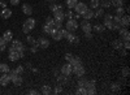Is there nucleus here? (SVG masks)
Instances as JSON below:
<instances>
[{
	"mask_svg": "<svg viewBox=\"0 0 130 95\" xmlns=\"http://www.w3.org/2000/svg\"><path fill=\"white\" fill-rule=\"evenodd\" d=\"M34 27H35V20L30 17V18H27V20L25 21V24H24V26H22V31H24L25 34H29Z\"/></svg>",
	"mask_w": 130,
	"mask_h": 95,
	"instance_id": "1",
	"label": "nucleus"
},
{
	"mask_svg": "<svg viewBox=\"0 0 130 95\" xmlns=\"http://www.w3.org/2000/svg\"><path fill=\"white\" fill-rule=\"evenodd\" d=\"M78 26H79L78 22L74 18H70V20L67 21V30L68 31H75V30L78 29Z\"/></svg>",
	"mask_w": 130,
	"mask_h": 95,
	"instance_id": "2",
	"label": "nucleus"
},
{
	"mask_svg": "<svg viewBox=\"0 0 130 95\" xmlns=\"http://www.w3.org/2000/svg\"><path fill=\"white\" fill-rule=\"evenodd\" d=\"M72 73H74L77 77H83L85 73H86V70H85L83 65L79 64V65H77V67H73V68H72Z\"/></svg>",
	"mask_w": 130,
	"mask_h": 95,
	"instance_id": "3",
	"label": "nucleus"
},
{
	"mask_svg": "<svg viewBox=\"0 0 130 95\" xmlns=\"http://www.w3.org/2000/svg\"><path fill=\"white\" fill-rule=\"evenodd\" d=\"M21 57H24V51H12V52H9V60L10 61H17Z\"/></svg>",
	"mask_w": 130,
	"mask_h": 95,
	"instance_id": "4",
	"label": "nucleus"
},
{
	"mask_svg": "<svg viewBox=\"0 0 130 95\" xmlns=\"http://www.w3.org/2000/svg\"><path fill=\"white\" fill-rule=\"evenodd\" d=\"M74 9H75V12H77L78 14H83L86 10H87V5H86L85 3H77L75 4V7H74Z\"/></svg>",
	"mask_w": 130,
	"mask_h": 95,
	"instance_id": "5",
	"label": "nucleus"
},
{
	"mask_svg": "<svg viewBox=\"0 0 130 95\" xmlns=\"http://www.w3.org/2000/svg\"><path fill=\"white\" fill-rule=\"evenodd\" d=\"M86 90H87V94L94 95L96 92V87H95V81H87L86 83Z\"/></svg>",
	"mask_w": 130,
	"mask_h": 95,
	"instance_id": "6",
	"label": "nucleus"
},
{
	"mask_svg": "<svg viewBox=\"0 0 130 95\" xmlns=\"http://www.w3.org/2000/svg\"><path fill=\"white\" fill-rule=\"evenodd\" d=\"M53 20L61 21V22L65 20V13L62 12V9H59V10H55V12H53Z\"/></svg>",
	"mask_w": 130,
	"mask_h": 95,
	"instance_id": "7",
	"label": "nucleus"
},
{
	"mask_svg": "<svg viewBox=\"0 0 130 95\" xmlns=\"http://www.w3.org/2000/svg\"><path fill=\"white\" fill-rule=\"evenodd\" d=\"M112 22H113V30H120L121 27H124L122 24H121V17L115 16V17L112 18Z\"/></svg>",
	"mask_w": 130,
	"mask_h": 95,
	"instance_id": "8",
	"label": "nucleus"
},
{
	"mask_svg": "<svg viewBox=\"0 0 130 95\" xmlns=\"http://www.w3.org/2000/svg\"><path fill=\"white\" fill-rule=\"evenodd\" d=\"M118 31H120L121 39H124V40H129V39H130V33H129V30H127L126 27H121Z\"/></svg>",
	"mask_w": 130,
	"mask_h": 95,
	"instance_id": "9",
	"label": "nucleus"
},
{
	"mask_svg": "<svg viewBox=\"0 0 130 95\" xmlns=\"http://www.w3.org/2000/svg\"><path fill=\"white\" fill-rule=\"evenodd\" d=\"M61 73L64 76H67V77L72 74V65L69 64V62H68V64H65L64 67H61Z\"/></svg>",
	"mask_w": 130,
	"mask_h": 95,
	"instance_id": "10",
	"label": "nucleus"
},
{
	"mask_svg": "<svg viewBox=\"0 0 130 95\" xmlns=\"http://www.w3.org/2000/svg\"><path fill=\"white\" fill-rule=\"evenodd\" d=\"M81 26H82V30L85 31V33H91L92 26L89 24V21H87V20H83L82 22H81Z\"/></svg>",
	"mask_w": 130,
	"mask_h": 95,
	"instance_id": "11",
	"label": "nucleus"
},
{
	"mask_svg": "<svg viewBox=\"0 0 130 95\" xmlns=\"http://www.w3.org/2000/svg\"><path fill=\"white\" fill-rule=\"evenodd\" d=\"M12 47L16 51H25V47H24V44H22V42H21V40H13L12 42Z\"/></svg>",
	"mask_w": 130,
	"mask_h": 95,
	"instance_id": "12",
	"label": "nucleus"
},
{
	"mask_svg": "<svg viewBox=\"0 0 130 95\" xmlns=\"http://www.w3.org/2000/svg\"><path fill=\"white\" fill-rule=\"evenodd\" d=\"M38 44H39V47H42V48H47V47H50V40L47 39V38H39L38 39Z\"/></svg>",
	"mask_w": 130,
	"mask_h": 95,
	"instance_id": "13",
	"label": "nucleus"
},
{
	"mask_svg": "<svg viewBox=\"0 0 130 95\" xmlns=\"http://www.w3.org/2000/svg\"><path fill=\"white\" fill-rule=\"evenodd\" d=\"M10 82V78L8 77L7 73H3V76L0 77V85L2 86H8V83Z\"/></svg>",
	"mask_w": 130,
	"mask_h": 95,
	"instance_id": "14",
	"label": "nucleus"
},
{
	"mask_svg": "<svg viewBox=\"0 0 130 95\" xmlns=\"http://www.w3.org/2000/svg\"><path fill=\"white\" fill-rule=\"evenodd\" d=\"M12 37H13V33L10 30H5L4 31V34H3L4 42H7V43H8V42H10V40H12Z\"/></svg>",
	"mask_w": 130,
	"mask_h": 95,
	"instance_id": "15",
	"label": "nucleus"
},
{
	"mask_svg": "<svg viewBox=\"0 0 130 95\" xmlns=\"http://www.w3.org/2000/svg\"><path fill=\"white\" fill-rule=\"evenodd\" d=\"M69 64L72 65V68H73V67H77V65L82 64V60H81V57H77V56H73V57H72V60L69 61Z\"/></svg>",
	"mask_w": 130,
	"mask_h": 95,
	"instance_id": "16",
	"label": "nucleus"
},
{
	"mask_svg": "<svg viewBox=\"0 0 130 95\" xmlns=\"http://www.w3.org/2000/svg\"><path fill=\"white\" fill-rule=\"evenodd\" d=\"M22 12H24L26 16H31V13H32V8H31V5H29V4H24V5H22Z\"/></svg>",
	"mask_w": 130,
	"mask_h": 95,
	"instance_id": "17",
	"label": "nucleus"
},
{
	"mask_svg": "<svg viewBox=\"0 0 130 95\" xmlns=\"http://www.w3.org/2000/svg\"><path fill=\"white\" fill-rule=\"evenodd\" d=\"M112 47H113L115 50L122 48V39H116V40H113V42H112Z\"/></svg>",
	"mask_w": 130,
	"mask_h": 95,
	"instance_id": "18",
	"label": "nucleus"
},
{
	"mask_svg": "<svg viewBox=\"0 0 130 95\" xmlns=\"http://www.w3.org/2000/svg\"><path fill=\"white\" fill-rule=\"evenodd\" d=\"M121 24H122V26H124V27H127V26L130 25V17L124 14V16L121 17Z\"/></svg>",
	"mask_w": 130,
	"mask_h": 95,
	"instance_id": "19",
	"label": "nucleus"
},
{
	"mask_svg": "<svg viewBox=\"0 0 130 95\" xmlns=\"http://www.w3.org/2000/svg\"><path fill=\"white\" fill-rule=\"evenodd\" d=\"M82 17H83L85 20H90V18H92V17H94V12H92L91 9H89V8H87V10H86V12L82 14Z\"/></svg>",
	"mask_w": 130,
	"mask_h": 95,
	"instance_id": "20",
	"label": "nucleus"
},
{
	"mask_svg": "<svg viewBox=\"0 0 130 95\" xmlns=\"http://www.w3.org/2000/svg\"><path fill=\"white\" fill-rule=\"evenodd\" d=\"M12 82L14 83L16 86H21V85H22V77H21L20 74H17V76L12 80Z\"/></svg>",
	"mask_w": 130,
	"mask_h": 95,
	"instance_id": "21",
	"label": "nucleus"
},
{
	"mask_svg": "<svg viewBox=\"0 0 130 95\" xmlns=\"http://www.w3.org/2000/svg\"><path fill=\"white\" fill-rule=\"evenodd\" d=\"M10 16H12V10H10V9H7V8H4V10L2 12V17L7 20V18H9Z\"/></svg>",
	"mask_w": 130,
	"mask_h": 95,
	"instance_id": "22",
	"label": "nucleus"
},
{
	"mask_svg": "<svg viewBox=\"0 0 130 95\" xmlns=\"http://www.w3.org/2000/svg\"><path fill=\"white\" fill-rule=\"evenodd\" d=\"M125 14V9H124V7H118L117 9H116V16L117 17H122Z\"/></svg>",
	"mask_w": 130,
	"mask_h": 95,
	"instance_id": "23",
	"label": "nucleus"
},
{
	"mask_svg": "<svg viewBox=\"0 0 130 95\" xmlns=\"http://www.w3.org/2000/svg\"><path fill=\"white\" fill-rule=\"evenodd\" d=\"M122 4H124V0H111V5H115L116 8L122 7Z\"/></svg>",
	"mask_w": 130,
	"mask_h": 95,
	"instance_id": "24",
	"label": "nucleus"
},
{
	"mask_svg": "<svg viewBox=\"0 0 130 95\" xmlns=\"http://www.w3.org/2000/svg\"><path fill=\"white\" fill-rule=\"evenodd\" d=\"M59 9H62V5L61 4H51L50 5V10H52V12H55V10H59Z\"/></svg>",
	"mask_w": 130,
	"mask_h": 95,
	"instance_id": "25",
	"label": "nucleus"
},
{
	"mask_svg": "<svg viewBox=\"0 0 130 95\" xmlns=\"http://www.w3.org/2000/svg\"><path fill=\"white\" fill-rule=\"evenodd\" d=\"M77 3H78V0H67V5H68V8H69V9L74 8Z\"/></svg>",
	"mask_w": 130,
	"mask_h": 95,
	"instance_id": "26",
	"label": "nucleus"
},
{
	"mask_svg": "<svg viewBox=\"0 0 130 95\" xmlns=\"http://www.w3.org/2000/svg\"><path fill=\"white\" fill-rule=\"evenodd\" d=\"M42 92L44 94V95H48V94H51L52 92V89L50 87V86H47V85H44L42 87Z\"/></svg>",
	"mask_w": 130,
	"mask_h": 95,
	"instance_id": "27",
	"label": "nucleus"
},
{
	"mask_svg": "<svg viewBox=\"0 0 130 95\" xmlns=\"http://www.w3.org/2000/svg\"><path fill=\"white\" fill-rule=\"evenodd\" d=\"M90 5H91V8H94V9L99 8V5H100V0H91V2H90Z\"/></svg>",
	"mask_w": 130,
	"mask_h": 95,
	"instance_id": "28",
	"label": "nucleus"
},
{
	"mask_svg": "<svg viewBox=\"0 0 130 95\" xmlns=\"http://www.w3.org/2000/svg\"><path fill=\"white\" fill-rule=\"evenodd\" d=\"M67 39H68V42H69V43H73V42H74V39H75V35L73 34V31H69V33H68V35H67Z\"/></svg>",
	"mask_w": 130,
	"mask_h": 95,
	"instance_id": "29",
	"label": "nucleus"
},
{
	"mask_svg": "<svg viewBox=\"0 0 130 95\" xmlns=\"http://www.w3.org/2000/svg\"><path fill=\"white\" fill-rule=\"evenodd\" d=\"M94 29L98 31V33H102V31L105 30V26H104V25H100V24H96V25L94 26Z\"/></svg>",
	"mask_w": 130,
	"mask_h": 95,
	"instance_id": "30",
	"label": "nucleus"
},
{
	"mask_svg": "<svg viewBox=\"0 0 130 95\" xmlns=\"http://www.w3.org/2000/svg\"><path fill=\"white\" fill-rule=\"evenodd\" d=\"M103 25L105 26V29L113 30V22H112V20H111V21H104V24H103Z\"/></svg>",
	"mask_w": 130,
	"mask_h": 95,
	"instance_id": "31",
	"label": "nucleus"
},
{
	"mask_svg": "<svg viewBox=\"0 0 130 95\" xmlns=\"http://www.w3.org/2000/svg\"><path fill=\"white\" fill-rule=\"evenodd\" d=\"M8 70H9V67H8V64H0V72L2 73H8Z\"/></svg>",
	"mask_w": 130,
	"mask_h": 95,
	"instance_id": "32",
	"label": "nucleus"
},
{
	"mask_svg": "<svg viewBox=\"0 0 130 95\" xmlns=\"http://www.w3.org/2000/svg\"><path fill=\"white\" fill-rule=\"evenodd\" d=\"M103 16H104V9H103V8L98 9L96 13H94V17H98V18H99V17H103Z\"/></svg>",
	"mask_w": 130,
	"mask_h": 95,
	"instance_id": "33",
	"label": "nucleus"
},
{
	"mask_svg": "<svg viewBox=\"0 0 130 95\" xmlns=\"http://www.w3.org/2000/svg\"><path fill=\"white\" fill-rule=\"evenodd\" d=\"M7 74H8V77L10 78V81H12V80H13V78H14V77L17 76V73H16V70H10V69H9Z\"/></svg>",
	"mask_w": 130,
	"mask_h": 95,
	"instance_id": "34",
	"label": "nucleus"
},
{
	"mask_svg": "<svg viewBox=\"0 0 130 95\" xmlns=\"http://www.w3.org/2000/svg\"><path fill=\"white\" fill-rule=\"evenodd\" d=\"M51 30H52V27H51L50 25H47V24H44V25H43V31H44L46 34H48V35H50Z\"/></svg>",
	"mask_w": 130,
	"mask_h": 95,
	"instance_id": "35",
	"label": "nucleus"
},
{
	"mask_svg": "<svg viewBox=\"0 0 130 95\" xmlns=\"http://www.w3.org/2000/svg\"><path fill=\"white\" fill-rule=\"evenodd\" d=\"M59 31H60V35L62 37V38H67V35H68V33H69V31L67 30V29H59Z\"/></svg>",
	"mask_w": 130,
	"mask_h": 95,
	"instance_id": "36",
	"label": "nucleus"
},
{
	"mask_svg": "<svg viewBox=\"0 0 130 95\" xmlns=\"http://www.w3.org/2000/svg\"><path fill=\"white\" fill-rule=\"evenodd\" d=\"M86 83H87V81L81 77V80L78 81V87H86Z\"/></svg>",
	"mask_w": 130,
	"mask_h": 95,
	"instance_id": "37",
	"label": "nucleus"
},
{
	"mask_svg": "<svg viewBox=\"0 0 130 95\" xmlns=\"http://www.w3.org/2000/svg\"><path fill=\"white\" fill-rule=\"evenodd\" d=\"M53 27L61 29V27H62V22H61V21H56V20H55V22H53Z\"/></svg>",
	"mask_w": 130,
	"mask_h": 95,
	"instance_id": "38",
	"label": "nucleus"
},
{
	"mask_svg": "<svg viewBox=\"0 0 130 95\" xmlns=\"http://www.w3.org/2000/svg\"><path fill=\"white\" fill-rule=\"evenodd\" d=\"M53 22H55V20L51 18V17H48V18L46 20V24H47V25H50L51 27H53Z\"/></svg>",
	"mask_w": 130,
	"mask_h": 95,
	"instance_id": "39",
	"label": "nucleus"
},
{
	"mask_svg": "<svg viewBox=\"0 0 130 95\" xmlns=\"http://www.w3.org/2000/svg\"><path fill=\"white\" fill-rule=\"evenodd\" d=\"M77 94H83V95H86V94H87V90H86V87H78Z\"/></svg>",
	"mask_w": 130,
	"mask_h": 95,
	"instance_id": "40",
	"label": "nucleus"
},
{
	"mask_svg": "<svg viewBox=\"0 0 130 95\" xmlns=\"http://www.w3.org/2000/svg\"><path fill=\"white\" fill-rule=\"evenodd\" d=\"M73 12H72V9H69L67 13H65V18H68V20H70V18H73Z\"/></svg>",
	"mask_w": 130,
	"mask_h": 95,
	"instance_id": "41",
	"label": "nucleus"
},
{
	"mask_svg": "<svg viewBox=\"0 0 130 95\" xmlns=\"http://www.w3.org/2000/svg\"><path fill=\"white\" fill-rule=\"evenodd\" d=\"M14 70H16V73H17V74H21V73L24 72V67H22V65H18V67H17Z\"/></svg>",
	"mask_w": 130,
	"mask_h": 95,
	"instance_id": "42",
	"label": "nucleus"
},
{
	"mask_svg": "<svg viewBox=\"0 0 130 95\" xmlns=\"http://www.w3.org/2000/svg\"><path fill=\"white\" fill-rule=\"evenodd\" d=\"M122 47L125 50H129L130 48V43H129V40H125V43H122Z\"/></svg>",
	"mask_w": 130,
	"mask_h": 95,
	"instance_id": "43",
	"label": "nucleus"
},
{
	"mask_svg": "<svg viewBox=\"0 0 130 95\" xmlns=\"http://www.w3.org/2000/svg\"><path fill=\"white\" fill-rule=\"evenodd\" d=\"M122 76H124V77H127V76H129V69H127V68H124V69H122Z\"/></svg>",
	"mask_w": 130,
	"mask_h": 95,
	"instance_id": "44",
	"label": "nucleus"
},
{
	"mask_svg": "<svg viewBox=\"0 0 130 95\" xmlns=\"http://www.w3.org/2000/svg\"><path fill=\"white\" fill-rule=\"evenodd\" d=\"M61 90H62V89H61V86H56V87H55V90H53V92H55V94H59V92H61Z\"/></svg>",
	"mask_w": 130,
	"mask_h": 95,
	"instance_id": "45",
	"label": "nucleus"
},
{
	"mask_svg": "<svg viewBox=\"0 0 130 95\" xmlns=\"http://www.w3.org/2000/svg\"><path fill=\"white\" fill-rule=\"evenodd\" d=\"M20 2H21V0H10V4H12V5H18Z\"/></svg>",
	"mask_w": 130,
	"mask_h": 95,
	"instance_id": "46",
	"label": "nucleus"
},
{
	"mask_svg": "<svg viewBox=\"0 0 130 95\" xmlns=\"http://www.w3.org/2000/svg\"><path fill=\"white\" fill-rule=\"evenodd\" d=\"M72 57H73V55H70V54H67V55H65V60H67V61H70Z\"/></svg>",
	"mask_w": 130,
	"mask_h": 95,
	"instance_id": "47",
	"label": "nucleus"
},
{
	"mask_svg": "<svg viewBox=\"0 0 130 95\" xmlns=\"http://www.w3.org/2000/svg\"><path fill=\"white\" fill-rule=\"evenodd\" d=\"M103 7H104V8H109V7H111V2H104V3H103Z\"/></svg>",
	"mask_w": 130,
	"mask_h": 95,
	"instance_id": "48",
	"label": "nucleus"
},
{
	"mask_svg": "<svg viewBox=\"0 0 130 95\" xmlns=\"http://www.w3.org/2000/svg\"><path fill=\"white\" fill-rule=\"evenodd\" d=\"M7 48V42H4V43L2 44V46H0V50H2V51H4Z\"/></svg>",
	"mask_w": 130,
	"mask_h": 95,
	"instance_id": "49",
	"label": "nucleus"
},
{
	"mask_svg": "<svg viewBox=\"0 0 130 95\" xmlns=\"http://www.w3.org/2000/svg\"><path fill=\"white\" fill-rule=\"evenodd\" d=\"M85 37L87 38V39H91V38H92V34H91V33H85Z\"/></svg>",
	"mask_w": 130,
	"mask_h": 95,
	"instance_id": "50",
	"label": "nucleus"
},
{
	"mask_svg": "<svg viewBox=\"0 0 130 95\" xmlns=\"http://www.w3.org/2000/svg\"><path fill=\"white\" fill-rule=\"evenodd\" d=\"M111 87H112V90H115V91H117V90H118V85H116V83H113V85H112Z\"/></svg>",
	"mask_w": 130,
	"mask_h": 95,
	"instance_id": "51",
	"label": "nucleus"
},
{
	"mask_svg": "<svg viewBox=\"0 0 130 95\" xmlns=\"http://www.w3.org/2000/svg\"><path fill=\"white\" fill-rule=\"evenodd\" d=\"M4 43V39H3V37H0V46H2Z\"/></svg>",
	"mask_w": 130,
	"mask_h": 95,
	"instance_id": "52",
	"label": "nucleus"
},
{
	"mask_svg": "<svg viewBox=\"0 0 130 95\" xmlns=\"http://www.w3.org/2000/svg\"><path fill=\"white\" fill-rule=\"evenodd\" d=\"M73 17H75V18H79V17H81V14H78V13H75V14H74Z\"/></svg>",
	"mask_w": 130,
	"mask_h": 95,
	"instance_id": "53",
	"label": "nucleus"
},
{
	"mask_svg": "<svg viewBox=\"0 0 130 95\" xmlns=\"http://www.w3.org/2000/svg\"><path fill=\"white\" fill-rule=\"evenodd\" d=\"M30 94H31V95H35V94H37V91H35V90H31V91H30Z\"/></svg>",
	"mask_w": 130,
	"mask_h": 95,
	"instance_id": "54",
	"label": "nucleus"
},
{
	"mask_svg": "<svg viewBox=\"0 0 130 95\" xmlns=\"http://www.w3.org/2000/svg\"><path fill=\"white\" fill-rule=\"evenodd\" d=\"M0 16H2V13H0Z\"/></svg>",
	"mask_w": 130,
	"mask_h": 95,
	"instance_id": "55",
	"label": "nucleus"
},
{
	"mask_svg": "<svg viewBox=\"0 0 130 95\" xmlns=\"http://www.w3.org/2000/svg\"><path fill=\"white\" fill-rule=\"evenodd\" d=\"M102 2H103V0H102Z\"/></svg>",
	"mask_w": 130,
	"mask_h": 95,
	"instance_id": "56",
	"label": "nucleus"
}]
</instances>
